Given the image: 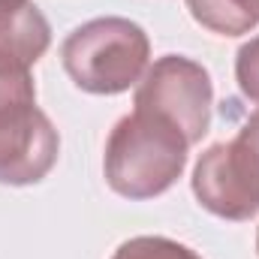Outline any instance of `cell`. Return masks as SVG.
I'll use <instances>...</instances> for the list:
<instances>
[{"label": "cell", "instance_id": "8", "mask_svg": "<svg viewBox=\"0 0 259 259\" xmlns=\"http://www.w3.org/2000/svg\"><path fill=\"white\" fill-rule=\"evenodd\" d=\"M112 259H202L181 241L163 238V235H139L124 241Z\"/></svg>", "mask_w": 259, "mask_h": 259}, {"label": "cell", "instance_id": "6", "mask_svg": "<svg viewBox=\"0 0 259 259\" xmlns=\"http://www.w3.org/2000/svg\"><path fill=\"white\" fill-rule=\"evenodd\" d=\"M52 46V24L33 0L0 3V78L30 75Z\"/></svg>", "mask_w": 259, "mask_h": 259}, {"label": "cell", "instance_id": "2", "mask_svg": "<svg viewBox=\"0 0 259 259\" xmlns=\"http://www.w3.org/2000/svg\"><path fill=\"white\" fill-rule=\"evenodd\" d=\"M151 61L148 33L121 15L91 18L66 33L61 64L72 84L84 94L115 97L142 81Z\"/></svg>", "mask_w": 259, "mask_h": 259}, {"label": "cell", "instance_id": "3", "mask_svg": "<svg viewBox=\"0 0 259 259\" xmlns=\"http://www.w3.org/2000/svg\"><path fill=\"white\" fill-rule=\"evenodd\" d=\"M61 136L49 115L36 109L30 75L0 78V184H39L58 163Z\"/></svg>", "mask_w": 259, "mask_h": 259}, {"label": "cell", "instance_id": "7", "mask_svg": "<svg viewBox=\"0 0 259 259\" xmlns=\"http://www.w3.org/2000/svg\"><path fill=\"white\" fill-rule=\"evenodd\" d=\"M196 24L217 36H241L259 27V0H184Z\"/></svg>", "mask_w": 259, "mask_h": 259}, {"label": "cell", "instance_id": "9", "mask_svg": "<svg viewBox=\"0 0 259 259\" xmlns=\"http://www.w3.org/2000/svg\"><path fill=\"white\" fill-rule=\"evenodd\" d=\"M235 81L241 94L259 106V33L247 39L235 55Z\"/></svg>", "mask_w": 259, "mask_h": 259}, {"label": "cell", "instance_id": "11", "mask_svg": "<svg viewBox=\"0 0 259 259\" xmlns=\"http://www.w3.org/2000/svg\"><path fill=\"white\" fill-rule=\"evenodd\" d=\"M0 3H3V0H0Z\"/></svg>", "mask_w": 259, "mask_h": 259}, {"label": "cell", "instance_id": "1", "mask_svg": "<svg viewBox=\"0 0 259 259\" xmlns=\"http://www.w3.org/2000/svg\"><path fill=\"white\" fill-rule=\"evenodd\" d=\"M190 142L160 115L133 109L121 118L106 142L103 172L109 187L124 199L142 202L166 193L187 166Z\"/></svg>", "mask_w": 259, "mask_h": 259}, {"label": "cell", "instance_id": "5", "mask_svg": "<svg viewBox=\"0 0 259 259\" xmlns=\"http://www.w3.org/2000/svg\"><path fill=\"white\" fill-rule=\"evenodd\" d=\"M133 106L175 124L193 148L211 130L214 84L199 61L184 55H163L145 69L142 81L136 84Z\"/></svg>", "mask_w": 259, "mask_h": 259}, {"label": "cell", "instance_id": "10", "mask_svg": "<svg viewBox=\"0 0 259 259\" xmlns=\"http://www.w3.org/2000/svg\"><path fill=\"white\" fill-rule=\"evenodd\" d=\"M256 250H259V232H256Z\"/></svg>", "mask_w": 259, "mask_h": 259}, {"label": "cell", "instance_id": "4", "mask_svg": "<svg viewBox=\"0 0 259 259\" xmlns=\"http://www.w3.org/2000/svg\"><path fill=\"white\" fill-rule=\"evenodd\" d=\"M196 202L223 220L259 214V109L229 142L211 145L193 169Z\"/></svg>", "mask_w": 259, "mask_h": 259}]
</instances>
